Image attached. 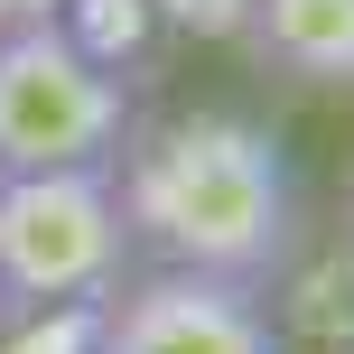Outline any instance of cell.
I'll use <instances>...</instances> for the list:
<instances>
[{
  "instance_id": "obj_1",
  "label": "cell",
  "mask_w": 354,
  "mask_h": 354,
  "mask_svg": "<svg viewBox=\"0 0 354 354\" xmlns=\"http://www.w3.org/2000/svg\"><path fill=\"white\" fill-rule=\"evenodd\" d=\"M103 177L131 224V252H149L159 270L261 289L308 243L289 149L252 112H168L149 131H122Z\"/></svg>"
},
{
  "instance_id": "obj_2",
  "label": "cell",
  "mask_w": 354,
  "mask_h": 354,
  "mask_svg": "<svg viewBox=\"0 0 354 354\" xmlns=\"http://www.w3.org/2000/svg\"><path fill=\"white\" fill-rule=\"evenodd\" d=\"M131 280V224L103 168L0 177V308H103Z\"/></svg>"
},
{
  "instance_id": "obj_9",
  "label": "cell",
  "mask_w": 354,
  "mask_h": 354,
  "mask_svg": "<svg viewBox=\"0 0 354 354\" xmlns=\"http://www.w3.org/2000/svg\"><path fill=\"white\" fill-rule=\"evenodd\" d=\"M0 326H10V308H0Z\"/></svg>"
},
{
  "instance_id": "obj_5",
  "label": "cell",
  "mask_w": 354,
  "mask_h": 354,
  "mask_svg": "<svg viewBox=\"0 0 354 354\" xmlns=\"http://www.w3.org/2000/svg\"><path fill=\"white\" fill-rule=\"evenodd\" d=\"M280 308H261L280 354H354V233L345 243H299L280 270Z\"/></svg>"
},
{
  "instance_id": "obj_4",
  "label": "cell",
  "mask_w": 354,
  "mask_h": 354,
  "mask_svg": "<svg viewBox=\"0 0 354 354\" xmlns=\"http://www.w3.org/2000/svg\"><path fill=\"white\" fill-rule=\"evenodd\" d=\"M84 354H280V336L261 317V289L196 280V270H149V280H122L93 308Z\"/></svg>"
},
{
  "instance_id": "obj_8",
  "label": "cell",
  "mask_w": 354,
  "mask_h": 354,
  "mask_svg": "<svg viewBox=\"0 0 354 354\" xmlns=\"http://www.w3.org/2000/svg\"><path fill=\"white\" fill-rule=\"evenodd\" d=\"M75 0H0V37L10 28H37V19H66Z\"/></svg>"
},
{
  "instance_id": "obj_3",
  "label": "cell",
  "mask_w": 354,
  "mask_h": 354,
  "mask_svg": "<svg viewBox=\"0 0 354 354\" xmlns=\"http://www.w3.org/2000/svg\"><path fill=\"white\" fill-rule=\"evenodd\" d=\"M122 131H131L122 66H103L66 19H37V28L0 37V177L112 168Z\"/></svg>"
},
{
  "instance_id": "obj_6",
  "label": "cell",
  "mask_w": 354,
  "mask_h": 354,
  "mask_svg": "<svg viewBox=\"0 0 354 354\" xmlns=\"http://www.w3.org/2000/svg\"><path fill=\"white\" fill-rule=\"evenodd\" d=\"M243 37L299 84L354 93V0H252Z\"/></svg>"
},
{
  "instance_id": "obj_7",
  "label": "cell",
  "mask_w": 354,
  "mask_h": 354,
  "mask_svg": "<svg viewBox=\"0 0 354 354\" xmlns=\"http://www.w3.org/2000/svg\"><path fill=\"white\" fill-rule=\"evenodd\" d=\"M159 19H177V28H196V37H243V10L252 0H149Z\"/></svg>"
}]
</instances>
